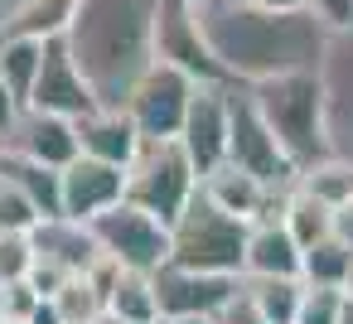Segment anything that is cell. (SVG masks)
<instances>
[{"label":"cell","mask_w":353,"mask_h":324,"mask_svg":"<svg viewBox=\"0 0 353 324\" xmlns=\"http://www.w3.org/2000/svg\"><path fill=\"white\" fill-rule=\"evenodd\" d=\"M261 117L271 121L281 150L290 155L295 170H305L310 160L329 155V102H324V78L319 68H300V73H281L266 83H252Z\"/></svg>","instance_id":"3"},{"label":"cell","mask_w":353,"mask_h":324,"mask_svg":"<svg viewBox=\"0 0 353 324\" xmlns=\"http://www.w3.org/2000/svg\"><path fill=\"white\" fill-rule=\"evenodd\" d=\"M20 102H15V92H10V83H6V73H0V131H10L15 121H20Z\"/></svg>","instance_id":"33"},{"label":"cell","mask_w":353,"mask_h":324,"mask_svg":"<svg viewBox=\"0 0 353 324\" xmlns=\"http://www.w3.org/2000/svg\"><path fill=\"white\" fill-rule=\"evenodd\" d=\"M295 324H343V290L334 285H305V305Z\"/></svg>","instance_id":"30"},{"label":"cell","mask_w":353,"mask_h":324,"mask_svg":"<svg viewBox=\"0 0 353 324\" xmlns=\"http://www.w3.org/2000/svg\"><path fill=\"white\" fill-rule=\"evenodd\" d=\"M102 324H126V319H117V314H107V319H102Z\"/></svg>","instance_id":"42"},{"label":"cell","mask_w":353,"mask_h":324,"mask_svg":"<svg viewBox=\"0 0 353 324\" xmlns=\"http://www.w3.org/2000/svg\"><path fill=\"white\" fill-rule=\"evenodd\" d=\"M0 165H6V174L34 199V208L44 213V223L49 218H63V170L39 165V160H25L15 150H0Z\"/></svg>","instance_id":"21"},{"label":"cell","mask_w":353,"mask_h":324,"mask_svg":"<svg viewBox=\"0 0 353 324\" xmlns=\"http://www.w3.org/2000/svg\"><path fill=\"white\" fill-rule=\"evenodd\" d=\"M228 102H232V145H228V160L242 165V170H252L266 184H295V165L281 150L271 121L261 117L252 83H232L228 88Z\"/></svg>","instance_id":"8"},{"label":"cell","mask_w":353,"mask_h":324,"mask_svg":"<svg viewBox=\"0 0 353 324\" xmlns=\"http://www.w3.org/2000/svg\"><path fill=\"white\" fill-rule=\"evenodd\" d=\"M305 247L295 242V232L281 218H261L252 223L247 237V276H300Z\"/></svg>","instance_id":"17"},{"label":"cell","mask_w":353,"mask_h":324,"mask_svg":"<svg viewBox=\"0 0 353 324\" xmlns=\"http://www.w3.org/2000/svg\"><path fill=\"white\" fill-rule=\"evenodd\" d=\"M30 324H63V314H59V305L44 295L39 305H34V314H30Z\"/></svg>","instance_id":"35"},{"label":"cell","mask_w":353,"mask_h":324,"mask_svg":"<svg viewBox=\"0 0 353 324\" xmlns=\"http://www.w3.org/2000/svg\"><path fill=\"white\" fill-rule=\"evenodd\" d=\"M6 150H15V155H25V160H39V165H54V170H68V165L83 155L78 121H73V117H59V112L25 107L20 121L6 131Z\"/></svg>","instance_id":"13"},{"label":"cell","mask_w":353,"mask_h":324,"mask_svg":"<svg viewBox=\"0 0 353 324\" xmlns=\"http://www.w3.org/2000/svg\"><path fill=\"white\" fill-rule=\"evenodd\" d=\"M39 300H44V295H39L30 281H10V285H0V314H6V319H30Z\"/></svg>","instance_id":"31"},{"label":"cell","mask_w":353,"mask_h":324,"mask_svg":"<svg viewBox=\"0 0 353 324\" xmlns=\"http://www.w3.org/2000/svg\"><path fill=\"white\" fill-rule=\"evenodd\" d=\"M348 266H353V247H348L343 237H324V242L305 247L300 281H305V285H334V290H343Z\"/></svg>","instance_id":"27"},{"label":"cell","mask_w":353,"mask_h":324,"mask_svg":"<svg viewBox=\"0 0 353 324\" xmlns=\"http://www.w3.org/2000/svg\"><path fill=\"white\" fill-rule=\"evenodd\" d=\"M223 324H237V319H232V314H228V319H223Z\"/></svg>","instance_id":"44"},{"label":"cell","mask_w":353,"mask_h":324,"mask_svg":"<svg viewBox=\"0 0 353 324\" xmlns=\"http://www.w3.org/2000/svg\"><path fill=\"white\" fill-rule=\"evenodd\" d=\"M30 107L59 112V117H73V121L102 107V97H97V88L88 83V73L78 68L68 39H49V44H44V68H39V83H34Z\"/></svg>","instance_id":"12"},{"label":"cell","mask_w":353,"mask_h":324,"mask_svg":"<svg viewBox=\"0 0 353 324\" xmlns=\"http://www.w3.org/2000/svg\"><path fill=\"white\" fill-rule=\"evenodd\" d=\"M228 88L232 83H199L194 102H189V117H184V150L189 160L199 165V174L218 170L228 160V145H232V102H228Z\"/></svg>","instance_id":"11"},{"label":"cell","mask_w":353,"mask_h":324,"mask_svg":"<svg viewBox=\"0 0 353 324\" xmlns=\"http://www.w3.org/2000/svg\"><path fill=\"white\" fill-rule=\"evenodd\" d=\"M165 0H78L68 49L102 107H121L131 83L155 63V25Z\"/></svg>","instance_id":"2"},{"label":"cell","mask_w":353,"mask_h":324,"mask_svg":"<svg viewBox=\"0 0 353 324\" xmlns=\"http://www.w3.org/2000/svg\"><path fill=\"white\" fill-rule=\"evenodd\" d=\"M78 141H83V155H97V160H112V165H131L145 136L136 131L126 107H97V112L78 117Z\"/></svg>","instance_id":"16"},{"label":"cell","mask_w":353,"mask_h":324,"mask_svg":"<svg viewBox=\"0 0 353 324\" xmlns=\"http://www.w3.org/2000/svg\"><path fill=\"white\" fill-rule=\"evenodd\" d=\"M203 174L189 160L179 136H145L136 160L126 165V199L141 203L145 213H155L160 223L174 227V218L194 203Z\"/></svg>","instance_id":"4"},{"label":"cell","mask_w":353,"mask_h":324,"mask_svg":"<svg viewBox=\"0 0 353 324\" xmlns=\"http://www.w3.org/2000/svg\"><path fill=\"white\" fill-rule=\"evenodd\" d=\"M155 290H160V310L165 314H203V319H228L242 300V276H223V271H194L179 261H165L155 271Z\"/></svg>","instance_id":"10"},{"label":"cell","mask_w":353,"mask_h":324,"mask_svg":"<svg viewBox=\"0 0 353 324\" xmlns=\"http://www.w3.org/2000/svg\"><path fill=\"white\" fill-rule=\"evenodd\" d=\"M0 179H6V170H0Z\"/></svg>","instance_id":"45"},{"label":"cell","mask_w":353,"mask_h":324,"mask_svg":"<svg viewBox=\"0 0 353 324\" xmlns=\"http://www.w3.org/2000/svg\"><path fill=\"white\" fill-rule=\"evenodd\" d=\"M121 199H126V165H112V160H97V155H78L63 170V218L92 223L97 213H107Z\"/></svg>","instance_id":"15"},{"label":"cell","mask_w":353,"mask_h":324,"mask_svg":"<svg viewBox=\"0 0 353 324\" xmlns=\"http://www.w3.org/2000/svg\"><path fill=\"white\" fill-rule=\"evenodd\" d=\"M0 150H6V131H0Z\"/></svg>","instance_id":"43"},{"label":"cell","mask_w":353,"mask_h":324,"mask_svg":"<svg viewBox=\"0 0 353 324\" xmlns=\"http://www.w3.org/2000/svg\"><path fill=\"white\" fill-rule=\"evenodd\" d=\"M334 237H343V242L353 247V203L334 208Z\"/></svg>","instance_id":"34"},{"label":"cell","mask_w":353,"mask_h":324,"mask_svg":"<svg viewBox=\"0 0 353 324\" xmlns=\"http://www.w3.org/2000/svg\"><path fill=\"white\" fill-rule=\"evenodd\" d=\"M199 92V78H189L184 68L155 59L126 92V117L136 121L141 136H179L184 131V117H189V102Z\"/></svg>","instance_id":"6"},{"label":"cell","mask_w":353,"mask_h":324,"mask_svg":"<svg viewBox=\"0 0 353 324\" xmlns=\"http://www.w3.org/2000/svg\"><path fill=\"white\" fill-rule=\"evenodd\" d=\"M295 184H300L305 194L324 199L329 208H343V203H353V155L329 150V155L310 160L305 170H295Z\"/></svg>","instance_id":"23"},{"label":"cell","mask_w":353,"mask_h":324,"mask_svg":"<svg viewBox=\"0 0 353 324\" xmlns=\"http://www.w3.org/2000/svg\"><path fill=\"white\" fill-rule=\"evenodd\" d=\"M34 247H39V256L59 261L68 276L73 271H88L102 256L92 223H78V218H49V223H39L34 227Z\"/></svg>","instance_id":"18"},{"label":"cell","mask_w":353,"mask_h":324,"mask_svg":"<svg viewBox=\"0 0 353 324\" xmlns=\"http://www.w3.org/2000/svg\"><path fill=\"white\" fill-rule=\"evenodd\" d=\"M203 34L232 83H266L319 68L329 25L314 10H266L252 0H199Z\"/></svg>","instance_id":"1"},{"label":"cell","mask_w":353,"mask_h":324,"mask_svg":"<svg viewBox=\"0 0 353 324\" xmlns=\"http://www.w3.org/2000/svg\"><path fill=\"white\" fill-rule=\"evenodd\" d=\"M78 0H25V6L6 20L0 34H30V39H63L73 25Z\"/></svg>","instance_id":"24"},{"label":"cell","mask_w":353,"mask_h":324,"mask_svg":"<svg viewBox=\"0 0 353 324\" xmlns=\"http://www.w3.org/2000/svg\"><path fill=\"white\" fill-rule=\"evenodd\" d=\"M155 59L184 68L189 78L199 83H232L203 34V20H199V0H165L160 6V25H155Z\"/></svg>","instance_id":"9"},{"label":"cell","mask_w":353,"mask_h":324,"mask_svg":"<svg viewBox=\"0 0 353 324\" xmlns=\"http://www.w3.org/2000/svg\"><path fill=\"white\" fill-rule=\"evenodd\" d=\"M242 305L256 324H295L305 305L300 276H242Z\"/></svg>","instance_id":"19"},{"label":"cell","mask_w":353,"mask_h":324,"mask_svg":"<svg viewBox=\"0 0 353 324\" xmlns=\"http://www.w3.org/2000/svg\"><path fill=\"white\" fill-rule=\"evenodd\" d=\"M0 324H30V319H6V314H0Z\"/></svg>","instance_id":"41"},{"label":"cell","mask_w":353,"mask_h":324,"mask_svg":"<svg viewBox=\"0 0 353 324\" xmlns=\"http://www.w3.org/2000/svg\"><path fill=\"white\" fill-rule=\"evenodd\" d=\"M0 170H6V165H0ZM44 223V213L34 208V199L6 174V179H0V227H6V232H34Z\"/></svg>","instance_id":"29"},{"label":"cell","mask_w":353,"mask_h":324,"mask_svg":"<svg viewBox=\"0 0 353 324\" xmlns=\"http://www.w3.org/2000/svg\"><path fill=\"white\" fill-rule=\"evenodd\" d=\"M34 261H39L34 232H6V227H0V285H10V281H30Z\"/></svg>","instance_id":"28"},{"label":"cell","mask_w":353,"mask_h":324,"mask_svg":"<svg viewBox=\"0 0 353 324\" xmlns=\"http://www.w3.org/2000/svg\"><path fill=\"white\" fill-rule=\"evenodd\" d=\"M343 324H353V300H343Z\"/></svg>","instance_id":"40"},{"label":"cell","mask_w":353,"mask_h":324,"mask_svg":"<svg viewBox=\"0 0 353 324\" xmlns=\"http://www.w3.org/2000/svg\"><path fill=\"white\" fill-rule=\"evenodd\" d=\"M310 10L329 25V30H343L353 25V0H310Z\"/></svg>","instance_id":"32"},{"label":"cell","mask_w":353,"mask_h":324,"mask_svg":"<svg viewBox=\"0 0 353 324\" xmlns=\"http://www.w3.org/2000/svg\"><path fill=\"white\" fill-rule=\"evenodd\" d=\"M319 78H324V102H329V145L353 155V25L329 30Z\"/></svg>","instance_id":"14"},{"label":"cell","mask_w":353,"mask_h":324,"mask_svg":"<svg viewBox=\"0 0 353 324\" xmlns=\"http://www.w3.org/2000/svg\"><path fill=\"white\" fill-rule=\"evenodd\" d=\"M44 44L49 39H30V34H0V73H6L10 92L20 107H30L39 68H44Z\"/></svg>","instance_id":"22"},{"label":"cell","mask_w":353,"mask_h":324,"mask_svg":"<svg viewBox=\"0 0 353 324\" xmlns=\"http://www.w3.org/2000/svg\"><path fill=\"white\" fill-rule=\"evenodd\" d=\"M49 300L59 305L63 324H102V319H107V295H102V285H97L88 271L68 276Z\"/></svg>","instance_id":"26"},{"label":"cell","mask_w":353,"mask_h":324,"mask_svg":"<svg viewBox=\"0 0 353 324\" xmlns=\"http://www.w3.org/2000/svg\"><path fill=\"white\" fill-rule=\"evenodd\" d=\"M281 223H285V227L295 232V242H300V247H314V242L334 237V208H329L324 199L305 194L300 184L290 189V199H285V213H281Z\"/></svg>","instance_id":"25"},{"label":"cell","mask_w":353,"mask_h":324,"mask_svg":"<svg viewBox=\"0 0 353 324\" xmlns=\"http://www.w3.org/2000/svg\"><path fill=\"white\" fill-rule=\"evenodd\" d=\"M160 324H223V319H203V314H160Z\"/></svg>","instance_id":"37"},{"label":"cell","mask_w":353,"mask_h":324,"mask_svg":"<svg viewBox=\"0 0 353 324\" xmlns=\"http://www.w3.org/2000/svg\"><path fill=\"white\" fill-rule=\"evenodd\" d=\"M343 300H353V266H348V281H343Z\"/></svg>","instance_id":"39"},{"label":"cell","mask_w":353,"mask_h":324,"mask_svg":"<svg viewBox=\"0 0 353 324\" xmlns=\"http://www.w3.org/2000/svg\"><path fill=\"white\" fill-rule=\"evenodd\" d=\"M252 6H266V10H310V0H252Z\"/></svg>","instance_id":"36"},{"label":"cell","mask_w":353,"mask_h":324,"mask_svg":"<svg viewBox=\"0 0 353 324\" xmlns=\"http://www.w3.org/2000/svg\"><path fill=\"white\" fill-rule=\"evenodd\" d=\"M107 314L126 319V324H160V290H155V271H136L121 266L112 295H107Z\"/></svg>","instance_id":"20"},{"label":"cell","mask_w":353,"mask_h":324,"mask_svg":"<svg viewBox=\"0 0 353 324\" xmlns=\"http://www.w3.org/2000/svg\"><path fill=\"white\" fill-rule=\"evenodd\" d=\"M92 232H97V247L107 256H117L121 266H136V271H160L170 261V247H174L170 223H160L155 213H145L131 199H121L107 213H97Z\"/></svg>","instance_id":"7"},{"label":"cell","mask_w":353,"mask_h":324,"mask_svg":"<svg viewBox=\"0 0 353 324\" xmlns=\"http://www.w3.org/2000/svg\"><path fill=\"white\" fill-rule=\"evenodd\" d=\"M247 237L252 223L223 213L203 189L194 194V203L174 218L170 227V261L194 266V271H223V276H247Z\"/></svg>","instance_id":"5"},{"label":"cell","mask_w":353,"mask_h":324,"mask_svg":"<svg viewBox=\"0 0 353 324\" xmlns=\"http://www.w3.org/2000/svg\"><path fill=\"white\" fill-rule=\"evenodd\" d=\"M20 6H25V0H0V30H6V20H10Z\"/></svg>","instance_id":"38"}]
</instances>
